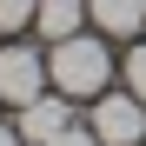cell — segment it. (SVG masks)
Instances as JSON below:
<instances>
[{
    "mask_svg": "<svg viewBox=\"0 0 146 146\" xmlns=\"http://www.w3.org/2000/svg\"><path fill=\"white\" fill-rule=\"evenodd\" d=\"M46 80L66 100H100L113 86V46H106V33H66V40H53Z\"/></svg>",
    "mask_w": 146,
    "mask_h": 146,
    "instance_id": "obj_1",
    "label": "cell"
},
{
    "mask_svg": "<svg viewBox=\"0 0 146 146\" xmlns=\"http://www.w3.org/2000/svg\"><path fill=\"white\" fill-rule=\"evenodd\" d=\"M93 133H100V146H139L146 139V100L106 86L100 100H93Z\"/></svg>",
    "mask_w": 146,
    "mask_h": 146,
    "instance_id": "obj_2",
    "label": "cell"
},
{
    "mask_svg": "<svg viewBox=\"0 0 146 146\" xmlns=\"http://www.w3.org/2000/svg\"><path fill=\"white\" fill-rule=\"evenodd\" d=\"M46 86H53V80H46V60L33 53V46H0V100H7V106L40 100Z\"/></svg>",
    "mask_w": 146,
    "mask_h": 146,
    "instance_id": "obj_3",
    "label": "cell"
},
{
    "mask_svg": "<svg viewBox=\"0 0 146 146\" xmlns=\"http://www.w3.org/2000/svg\"><path fill=\"white\" fill-rule=\"evenodd\" d=\"M13 126H20V139H27V146H53V139L73 126V100H66V93H40V100L20 106Z\"/></svg>",
    "mask_w": 146,
    "mask_h": 146,
    "instance_id": "obj_4",
    "label": "cell"
},
{
    "mask_svg": "<svg viewBox=\"0 0 146 146\" xmlns=\"http://www.w3.org/2000/svg\"><path fill=\"white\" fill-rule=\"evenodd\" d=\"M86 20L106 40H133V33H146V0H86Z\"/></svg>",
    "mask_w": 146,
    "mask_h": 146,
    "instance_id": "obj_5",
    "label": "cell"
},
{
    "mask_svg": "<svg viewBox=\"0 0 146 146\" xmlns=\"http://www.w3.org/2000/svg\"><path fill=\"white\" fill-rule=\"evenodd\" d=\"M33 27H40L46 40L80 33V27H86V0H40V7H33Z\"/></svg>",
    "mask_w": 146,
    "mask_h": 146,
    "instance_id": "obj_6",
    "label": "cell"
},
{
    "mask_svg": "<svg viewBox=\"0 0 146 146\" xmlns=\"http://www.w3.org/2000/svg\"><path fill=\"white\" fill-rule=\"evenodd\" d=\"M33 7H40V0H0V33H20V27H33Z\"/></svg>",
    "mask_w": 146,
    "mask_h": 146,
    "instance_id": "obj_7",
    "label": "cell"
},
{
    "mask_svg": "<svg viewBox=\"0 0 146 146\" xmlns=\"http://www.w3.org/2000/svg\"><path fill=\"white\" fill-rule=\"evenodd\" d=\"M126 93H139V100H146V46H133V53H126Z\"/></svg>",
    "mask_w": 146,
    "mask_h": 146,
    "instance_id": "obj_8",
    "label": "cell"
},
{
    "mask_svg": "<svg viewBox=\"0 0 146 146\" xmlns=\"http://www.w3.org/2000/svg\"><path fill=\"white\" fill-rule=\"evenodd\" d=\"M53 146H100V133H93V126H66Z\"/></svg>",
    "mask_w": 146,
    "mask_h": 146,
    "instance_id": "obj_9",
    "label": "cell"
},
{
    "mask_svg": "<svg viewBox=\"0 0 146 146\" xmlns=\"http://www.w3.org/2000/svg\"><path fill=\"white\" fill-rule=\"evenodd\" d=\"M0 146H27V139H20V126H0Z\"/></svg>",
    "mask_w": 146,
    "mask_h": 146,
    "instance_id": "obj_10",
    "label": "cell"
}]
</instances>
